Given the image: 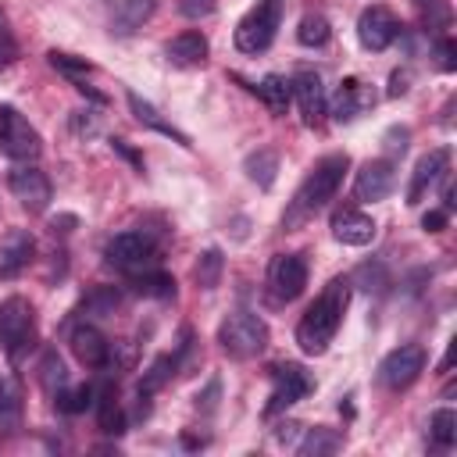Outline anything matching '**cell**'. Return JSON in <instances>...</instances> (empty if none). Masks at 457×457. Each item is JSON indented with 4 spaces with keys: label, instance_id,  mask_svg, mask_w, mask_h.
Returning a JSON list of instances; mask_svg holds the SVG:
<instances>
[{
    "label": "cell",
    "instance_id": "6da1fadb",
    "mask_svg": "<svg viewBox=\"0 0 457 457\" xmlns=\"http://www.w3.org/2000/svg\"><path fill=\"white\" fill-rule=\"evenodd\" d=\"M350 168V157L346 154H325L311 171L307 179L296 186L286 214H282V228H300L307 218H314L343 186V175Z\"/></svg>",
    "mask_w": 457,
    "mask_h": 457
},
{
    "label": "cell",
    "instance_id": "7a4b0ae2",
    "mask_svg": "<svg viewBox=\"0 0 457 457\" xmlns=\"http://www.w3.org/2000/svg\"><path fill=\"white\" fill-rule=\"evenodd\" d=\"M346 303H350V278H332L321 296L303 311L300 325H296V343L303 353L318 357L328 350L332 336L339 332L343 325V314H346Z\"/></svg>",
    "mask_w": 457,
    "mask_h": 457
},
{
    "label": "cell",
    "instance_id": "3957f363",
    "mask_svg": "<svg viewBox=\"0 0 457 457\" xmlns=\"http://www.w3.org/2000/svg\"><path fill=\"white\" fill-rule=\"evenodd\" d=\"M218 343L228 357L236 361H250L257 353H264L268 346V325L264 318H257L253 311H232L221 325H218Z\"/></svg>",
    "mask_w": 457,
    "mask_h": 457
},
{
    "label": "cell",
    "instance_id": "277c9868",
    "mask_svg": "<svg viewBox=\"0 0 457 457\" xmlns=\"http://www.w3.org/2000/svg\"><path fill=\"white\" fill-rule=\"evenodd\" d=\"M36 343V314L25 296L0 300V346L11 364H18Z\"/></svg>",
    "mask_w": 457,
    "mask_h": 457
},
{
    "label": "cell",
    "instance_id": "5b68a950",
    "mask_svg": "<svg viewBox=\"0 0 457 457\" xmlns=\"http://www.w3.org/2000/svg\"><path fill=\"white\" fill-rule=\"evenodd\" d=\"M286 14V0H257L253 11L243 14V21L236 25V46L243 54H261L271 46L278 25Z\"/></svg>",
    "mask_w": 457,
    "mask_h": 457
},
{
    "label": "cell",
    "instance_id": "8992f818",
    "mask_svg": "<svg viewBox=\"0 0 457 457\" xmlns=\"http://www.w3.org/2000/svg\"><path fill=\"white\" fill-rule=\"evenodd\" d=\"M0 154L11 157V161H18V164H32L43 154L39 132L11 104H0Z\"/></svg>",
    "mask_w": 457,
    "mask_h": 457
},
{
    "label": "cell",
    "instance_id": "52a82bcc",
    "mask_svg": "<svg viewBox=\"0 0 457 457\" xmlns=\"http://www.w3.org/2000/svg\"><path fill=\"white\" fill-rule=\"evenodd\" d=\"M311 389H314V378L307 375L303 364H293V361L275 364V368H271V396H268V403H264V414L275 418L278 411H286V407H293L296 400H303Z\"/></svg>",
    "mask_w": 457,
    "mask_h": 457
},
{
    "label": "cell",
    "instance_id": "ba28073f",
    "mask_svg": "<svg viewBox=\"0 0 457 457\" xmlns=\"http://www.w3.org/2000/svg\"><path fill=\"white\" fill-rule=\"evenodd\" d=\"M425 361H428L425 346L403 343V346H396V350H389V353L382 357V364H378V382H382L386 389L400 393V389H407V386L425 371Z\"/></svg>",
    "mask_w": 457,
    "mask_h": 457
},
{
    "label": "cell",
    "instance_id": "9c48e42d",
    "mask_svg": "<svg viewBox=\"0 0 457 457\" xmlns=\"http://www.w3.org/2000/svg\"><path fill=\"white\" fill-rule=\"evenodd\" d=\"M107 261L129 275L136 271H146L154 268L157 261V243L146 236V232H118L111 243H107Z\"/></svg>",
    "mask_w": 457,
    "mask_h": 457
},
{
    "label": "cell",
    "instance_id": "30bf717a",
    "mask_svg": "<svg viewBox=\"0 0 457 457\" xmlns=\"http://www.w3.org/2000/svg\"><path fill=\"white\" fill-rule=\"evenodd\" d=\"M307 286V261L303 253H275L268 264V289L278 303H289Z\"/></svg>",
    "mask_w": 457,
    "mask_h": 457
},
{
    "label": "cell",
    "instance_id": "8fae6325",
    "mask_svg": "<svg viewBox=\"0 0 457 457\" xmlns=\"http://www.w3.org/2000/svg\"><path fill=\"white\" fill-rule=\"evenodd\" d=\"M7 189H11L14 200H18L25 211H32V214L46 211V204H50V196H54L50 179H46L36 164H18V168H11V175H7Z\"/></svg>",
    "mask_w": 457,
    "mask_h": 457
},
{
    "label": "cell",
    "instance_id": "7c38bea8",
    "mask_svg": "<svg viewBox=\"0 0 457 457\" xmlns=\"http://www.w3.org/2000/svg\"><path fill=\"white\" fill-rule=\"evenodd\" d=\"M396 186V164L393 157H375V161H364L357 179H353V196L364 200V204H378L393 193Z\"/></svg>",
    "mask_w": 457,
    "mask_h": 457
},
{
    "label": "cell",
    "instance_id": "4fadbf2b",
    "mask_svg": "<svg viewBox=\"0 0 457 457\" xmlns=\"http://www.w3.org/2000/svg\"><path fill=\"white\" fill-rule=\"evenodd\" d=\"M396 36H400V21L393 18L389 7H364L361 11V18H357V39H361L364 50H375L378 54V50L393 46Z\"/></svg>",
    "mask_w": 457,
    "mask_h": 457
},
{
    "label": "cell",
    "instance_id": "5bb4252c",
    "mask_svg": "<svg viewBox=\"0 0 457 457\" xmlns=\"http://www.w3.org/2000/svg\"><path fill=\"white\" fill-rule=\"evenodd\" d=\"M293 96H296V104H300V118H303V125H318L321 118H325V86H321V75L318 71H311V68H300L293 79Z\"/></svg>",
    "mask_w": 457,
    "mask_h": 457
},
{
    "label": "cell",
    "instance_id": "9a60e30c",
    "mask_svg": "<svg viewBox=\"0 0 457 457\" xmlns=\"http://www.w3.org/2000/svg\"><path fill=\"white\" fill-rule=\"evenodd\" d=\"M446 171H450V150H446V146L428 150L425 157H418L414 175H411V186H407V204H411V207L421 204L425 193H428L439 179H446Z\"/></svg>",
    "mask_w": 457,
    "mask_h": 457
},
{
    "label": "cell",
    "instance_id": "2e32d148",
    "mask_svg": "<svg viewBox=\"0 0 457 457\" xmlns=\"http://www.w3.org/2000/svg\"><path fill=\"white\" fill-rule=\"evenodd\" d=\"M36 257V239L29 228H7L0 239V278L21 275Z\"/></svg>",
    "mask_w": 457,
    "mask_h": 457
},
{
    "label": "cell",
    "instance_id": "e0dca14e",
    "mask_svg": "<svg viewBox=\"0 0 457 457\" xmlns=\"http://www.w3.org/2000/svg\"><path fill=\"white\" fill-rule=\"evenodd\" d=\"M375 107V89L361 79H343L336 96H332V118L336 121H353L357 114Z\"/></svg>",
    "mask_w": 457,
    "mask_h": 457
},
{
    "label": "cell",
    "instance_id": "ac0fdd59",
    "mask_svg": "<svg viewBox=\"0 0 457 457\" xmlns=\"http://www.w3.org/2000/svg\"><path fill=\"white\" fill-rule=\"evenodd\" d=\"M332 236L346 246H368L375 239V221L357 207H339L332 214Z\"/></svg>",
    "mask_w": 457,
    "mask_h": 457
},
{
    "label": "cell",
    "instance_id": "d6986e66",
    "mask_svg": "<svg viewBox=\"0 0 457 457\" xmlns=\"http://www.w3.org/2000/svg\"><path fill=\"white\" fill-rule=\"evenodd\" d=\"M71 353L86 368H104L111 361V343L96 325H75L71 328Z\"/></svg>",
    "mask_w": 457,
    "mask_h": 457
},
{
    "label": "cell",
    "instance_id": "ffe728a7",
    "mask_svg": "<svg viewBox=\"0 0 457 457\" xmlns=\"http://www.w3.org/2000/svg\"><path fill=\"white\" fill-rule=\"evenodd\" d=\"M207 36L204 32H196V29H189V32H179L171 43H168V61L175 64V68H196V64H204L207 61Z\"/></svg>",
    "mask_w": 457,
    "mask_h": 457
},
{
    "label": "cell",
    "instance_id": "44dd1931",
    "mask_svg": "<svg viewBox=\"0 0 457 457\" xmlns=\"http://www.w3.org/2000/svg\"><path fill=\"white\" fill-rule=\"evenodd\" d=\"M129 107H132V114H136V121H139V125H146V129H154V132H161V136L175 139L179 146H193V143H189V136H186V132H179L171 121H164V118H161V111H157L150 100H143L136 89H129Z\"/></svg>",
    "mask_w": 457,
    "mask_h": 457
},
{
    "label": "cell",
    "instance_id": "7402d4cb",
    "mask_svg": "<svg viewBox=\"0 0 457 457\" xmlns=\"http://www.w3.org/2000/svg\"><path fill=\"white\" fill-rule=\"evenodd\" d=\"M93 396H96L93 403H96V421H100V432H107V436L125 432V418H121V407H118V393H114V386L107 382V386H100Z\"/></svg>",
    "mask_w": 457,
    "mask_h": 457
},
{
    "label": "cell",
    "instance_id": "603a6c76",
    "mask_svg": "<svg viewBox=\"0 0 457 457\" xmlns=\"http://www.w3.org/2000/svg\"><path fill=\"white\" fill-rule=\"evenodd\" d=\"M157 0H121L118 11H114V36H129L136 29H143V21H150Z\"/></svg>",
    "mask_w": 457,
    "mask_h": 457
},
{
    "label": "cell",
    "instance_id": "cb8c5ba5",
    "mask_svg": "<svg viewBox=\"0 0 457 457\" xmlns=\"http://www.w3.org/2000/svg\"><path fill=\"white\" fill-rule=\"evenodd\" d=\"M253 93L268 104V111H275V114H286V107H289V100H293V82L286 79V75H264L257 86H253Z\"/></svg>",
    "mask_w": 457,
    "mask_h": 457
},
{
    "label": "cell",
    "instance_id": "d4e9b609",
    "mask_svg": "<svg viewBox=\"0 0 457 457\" xmlns=\"http://www.w3.org/2000/svg\"><path fill=\"white\" fill-rule=\"evenodd\" d=\"M243 171H246V179L257 182L261 189H271V186H275V175H278V154H275V150H253V154H246Z\"/></svg>",
    "mask_w": 457,
    "mask_h": 457
},
{
    "label": "cell",
    "instance_id": "484cf974",
    "mask_svg": "<svg viewBox=\"0 0 457 457\" xmlns=\"http://www.w3.org/2000/svg\"><path fill=\"white\" fill-rule=\"evenodd\" d=\"M414 11H418V21L425 32L432 36H443L453 21V11H450V0H414Z\"/></svg>",
    "mask_w": 457,
    "mask_h": 457
},
{
    "label": "cell",
    "instance_id": "4316f807",
    "mask_svg": "<svg viewBox=\"0 0 457 457\" xmlns=\"http://www.w3.org/2000/svg\"><path fill=\"white\" fill-rule=\"evenodd\" d=\"M132 286L139 296H154V300H168L175 296V278L168 271H157V268H146V271H136L132 275Z\"/></svg>",
    "mask_w": 457,
    "mask_h": 457
},
{
    "label": "cell",
    "instance_id": "83f0119b",
    "mask_svg": "<svg viewBox=\"0 0 457 457\" xmlns=\"http://www.w3.org/2000/svg\"><path fill=\"white\" fill-rule=\"evenodd\" d=\"M343 446V436L336 428H307V436L296 443L300 457H321V453H336Z\"/></svg>",
    "mask_w": 457,
    "mask_h": 457
},
{
    "label": "cell",
    "instance_id": "f1b7e54d",
    "mask_svg": "<svg viewBox=\"0 0 457 457\" xmlns=\"http://www.w3.org/2000/svg\"><path fill=\"white\" fill-rule=\"evenodd\" d=\"M175 368H179V357L175 353H161V357H154V364L143 371V378H139V396H154L171 375H175Z\"/></svg>",
    "mask_w": 457,
    "mask_h": 457
},
{
    "label": "cell",
    "instance_id": "f546056e",
    "mask_svg": "<svg viewBox=\"0 0 457 457\" xmlns=\"http://www.w3.org/2000/svg\"><path fill=\"white\" fill-rule=\"evenodd\" d=\"M221 268H225L221 250H218V246L204 250V253H200V261H196V268H193L196 286H200V289H214V286H218V278H221Z\"/></svg>",
    "mask_w": 457,
    "mask_h": 457
},
{
    "label": "cell",
    "instance_id": "4dcf8cb0",
    "mask_svg": "<svg viewBox=\"0 0 457 457\" xmlns=\"http://www.w3.org/2000/svg\"><path fill=\"white\" fill-rule=\"evenodd\" d=\"M328 36H332V29H328V18L325 14H303L300 25H296L300 46H325Z\"/></svg>",
    "mask_w": 457,
    "mask_h": 457
},
{
    "label": "cell",
    "instance_id": "1f68e13d",
    "mask_svg": "<svg viewBox=\"0 0 457 457\" xmlns=\"http://www.w3.org/2000/svg\"><path fill=\"white\" fill-rule=\"evenodd\" d=\"M39 382L46 393H57L64 382H68V371H64V361L57 357V350H46L43 361H39Z\"/></svg>",
    "mask_w": 457,
    "mask_h": 457
},
{
    "label": "cell",
    "instance_id": "d6a6232c",
    "mask_svg": "<svg viewBox=\"0 0 457 457\" xmlns=\"http://www.w3.org/2000/svg\"><path fill=\"white\" fill-rule=\"evenodd\" d=\"M428 428H432V439H436L439 446H453V443H457V414H453L450 407H439V411L432 414Z\"/></svg>",
    "mask_w": 457,
    "mask_h": 457
},
{
    "label": "cell",
    "instance_id": "836d02e7",
    "mask_svg": "<svg viewBox=\"0 0 457 457\" xmlns=\"http://www.w3.org/2000/svg\"><path fill=\"white\" fill-rule=\"evenodd\" d=\"M46 57H50V64H54L57 71H64L68 79H75V82H86V75H89V61H82V57H71V54H61V50H50Z\"/></svg>",
    "mask_w": 457,
    "mask_h": 457
},
{
    "label": "cell",
    "instance_id": "e575fe53",
    "mask_svg": "<svg viewBox=\"0 0 457 457\" xmlns=\"http://www.w3.org/2000/svg\"><path fill=\"white\" fill-rule=\"evenodd\" d=\"M93 386H75L71 393H54L57 396V407L61 411H68V414H79V411H86L89 403H93Z\"/></svg>",
    "mask_w": 457,
    "mask_h": 457
},
{
    "label": "cell",
    "instance_id": "d590c367",
    "mask_svg": "<svg viewBox=\"0 0 457 457\" xmlns=\"http://www.w3.org/2000/svg\"><path fill=\"white\" fill-rule=\"evenodd\" d=\"M436 64H439L443 71H453V68H457V46H453V39L436 36Z\"/></svg>",
    "mask_w": 457,
    "mask_h": 457
},
{
    "label": "cell",
    "instance_id": "8d00e7d4",
    "mask_svg": "<svg viewBox=\"0 0 457 457\" xmlns=\"http://www.w3.org/2000/svg\"><path fill=\"white\" fill-rule=\"evenodd\" d=\"M353 278L371 293V289H382V286H386V268H382V264H364V268H357Z\"/></svg>",
    "mask_w": 457,
    "mask_h": 457
},
{
    "label": "cell",
    "instance_id": "74e56055",
    "mask_svg": "<svg viewBox=\"0 0 457 457\" xmlns=\"http://www.w3.org/2000/svg\"><path fill=\"white\" fill-rule=\"evenodd\" d=\"M407 139H411V132L403 129V125H393L389 132H386V154H400L403 157V150H407Z\"/></svg>",
    "mask_w": 457,
    "mask_h": 457
},
{
    "label": "cell",
    "instance_id": "f35d334b",
    "mask_svg": "<svg viewBox=\"0 0 457 457\" xmlns=\"http://www.w3.org/2000/svg\"><path fill=\"white\" fill-rule=\"evenodd\" d=\"M179 11L196 21V18H207L214 11V0H179Z\"/></svg>",
    "mask_w": 457,
    "mask_h": 457
},
{
    "label": "cell",
    "instance_id": "ab89813d",
    "mask_svg": "<svg viewBox=\"0 0 457 457\" xmlns=\"http://www.w3.org/2000/svg\"><path fill=\"white\" fill-rule=\"evenodd\" d=\"M446 221H450V214H446L443 207H436V211H425L421 228H425V232H443V228H446Z\"/></svg>",
    "mask_w": 457,
    "mask_h": 457
},
{
    "label": "cell",
    "instance_id": "60d3db41",
    "mask_svg": "<svg viewBox=\"0 0 457 457\" xmlns=\"http://www.w3.org/2000/svg\"><path fill=\"white\" fill-rule=\"evenodd\" d=\"M407 82H411V71H400V68H396V71L389 75V96H403V93H407Z\"/></svg>",
    "mask_w": 457,
    "mask_h": 457
},
{
    "label": "cell",
    "instance_id": "b9f144b4",
    "mask_svg": "<svg viewBox=\"0 0 457 457\" xmlns=\"http://www.w3.org/2000/svg\"><path fill=\"white\" fill-rule=\"evenodd\" d=\"M111 150H118V154H121V157H125L132 168H139V171H143V157H139L132 146H125V139H111Z\"/></svg>",
    "mask_w": 457,
    "mask_h": 457
},
{
    "label": "cell",
    "instance_id": "7bdbcfd3",
    "mask_svg": "<svg viewBox=\"0 0 457 457\" xmlns=\"http://www.w3.org/2000/svg\"><path fill=\"white\" fill-rule=\"evenodd\" d=\"M14 57H18V46H14V39L0 32V71H4V68H7Z\"/></svg>",
    "mask_w": 457,
    "mask_h": 457
},
{
    "label": "cell",
    "instance_id": "ee69618b",
    "mask_svg": "<svg viewBox=\"0 0 457 457\" xmlns=\"http://www.w3.org/2000/svg\"><path fill=\"white\" fill-rule=\"evenodd\" d=\"M0 389H4V378H0Z\"/></svg>",
    "mask_w": 457,
    "mask_h": 457
},
{
    "label": "cell",
    "instance_id": "f6af8a7d",
    "mask_svg": "<svg viewBox=\"0 0 457 457\" xmlns=\"http://www.w3.org/2000/svg\"><path fill=\"white\" fill-rule=\"evenodd\" d=\"M0 25H4V14H0Z\"/></svg>",
    "mask_w": 457,
    "mask_h": 457
}]
</instances>
